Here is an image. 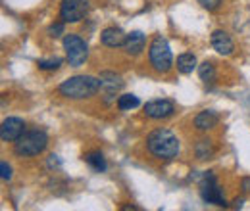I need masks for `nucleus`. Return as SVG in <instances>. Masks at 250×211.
Segmentation results:
<instances>
[{
  "label": "nucleus",
  "instance_id": "obj_20",
  "mask_svg": "<svg viewBox=\"0 0 250 211\" xmlns=\"http://www.w3.org/2000/svg\"><path fill=\"white\" fill-rule=\"evenodd\" d=\"M63 63L62 58H50V60H39L37 61V65L41 67V69H44V71H56V69H60V65Z\"/></svg>",
  "mask_w": 250,
  "mask_h": 211
},
{
  "label": "nucleus",
  "instance_id": "obj_16",
  "mask_svg": "<svg viewBox=\"0 0 250 211\" xmlns=\"http://www.w3.org/2000/svg\"><path fill=\"white\" fill-rule=\"evenodd\" d=\"M85 161L93 167L96 173H104L108 169V163H106V157L102 155V152H89V153H85Z\"/></svg>",
  "mask_w": 250,
  "mask_h": 211
},
{
  "label": "nucleus",
  "instance_id": "obj_5",
  "mask_svg": "<svg viewBox=\"0 0 250 211\" xmlns=\"http://www.w3.org/2000/svg\"><path fill=\"white\" fill-rule=\"evenodd\" d=\"M63 50H65V60L71 67H79L83 65L87 58H89V46L87 42L75 35V33H69L63 37Z\"/></svg>",
  "mask_w": 250,
  "mask_h": 211
},
{
  "label": "nucleus",
  "instance_id": "obj_18",
  "mask_svg": "<svg viewBox=\"0 0 250 211\" xmlns=\"http://www.w3.org/2000/svg\"><path fill=\"white\" fill-rule=\"evenodd\" d=\"M139 106H141V100H139V96H135V94H122V96H118V108H120L122 112L135 110V108H139Z\"/></svg>",
  "mask_w": 250,
  "mask_h": 211
},
{
  "label": "nucleus",
  "instance_id": "obj_9",
  "mask_svg": "<svg viewBox=\"0 0 250 211\" xmlns=\"http://www.w3.org/2000/svg\"><path fill=\"white\" fill-rule=\"evenodd\" d=\"M173 112L175 106L169 100H150L145 104V114L150 119H167L173 115Z\"/></svg>",
  "mask_w": 250,
  "mask_h": 211
},
{
  "label": "nucleus",
  "instance_id": "obj_15",
  "mask_svg": "<svg viewBox=\"0 0 250 211\" xmlns=\"http://www.w3.org/2000/svg\"><path fill=\"white\" fill-rule=\"evenodd\" d=\"M214 142L210 140V138H200L196 144H194V155H196V159H210L212 155H214Z\"/></svg>",
  "mask_w": 250,
  "mask_h": 211
},
{
  "label": "nucleus",
  "instance_id": "obj_21",
  "mask_svg": "<svg viewBox=\"0 0 250 211\" xmlns=\"http://www.w3.org/2000/svg\"><path fill=\"white\" fill-rule=\"evenodd\" d=\"M48 35H50L52 38H58V37L65 35V33H63V21H60V23H52V25L48 27Z\"/></svg>",
  "mask_w": 250,
  "mask_h": 211
},
{
  "label": "nucleus",
  "instance_id": "obj_19",
  "mask_svg": "<svg viewBox=\"0 0 250 211\" xmlns=\"http://www.w3.org/2000/svg\"><path fill=\"white\" fill-rule=\"evenodd\" d=\"M198 75H200V81L204 83H212L216 81V67L212 61H204L198 65Z\"/></svg>",
  "mask_w": 250,
  "mask_h": 211
},
{
  "label": "nucleus",
  "instance_id": "obj_12",
  "mask_svg": "<svg viewBox=\"0 0 250 211\" xmlns=\"http://www.w3.org/2000/svg\"><path fill=\"white\" fill-rule=\"evenodd\" d=\"M200 198L206 202V204H214L219 208H225L227 202L223 198V192L218 186V182H208V184H200Z\"/></svg>",
  "mask_w": 250,
  "mask_h": 211
},
{
  "label": "nucleus",
  "instance_id": "obj_25",
  "mask_svg": "<svg viewBox=\"0 0 250 211\" xmlns=\"http://www.w3.org/2000/svg\"><path fill=\"white\" fill-rule=\"evenodd\" d=\"M243 190L250 192V179H243Z\"/></svg>",
  "mask_w": 250,
  "mask_h": 211
},
{
  "label": "nucleus",
  "instance_id": "obj_13",
  "mask_svg": "<svg viewBox=\"0 0 250 211\" xmlns=\"http://www.w3.org/2000/svg\"><path fill=\"white\" fill-rule=\"evenodd\" d=\"M125 38H127V35L120 27H106V29L100 33V40L108 48H120V46H124Z\"/></svg>",
  "mask_w": 250,
  "mask_h": 211
},
{
  "label": "nucleus",
  "instance_id": "obj_24",
  "mask_svg": "<svg viewBox=\"0 0 250 211\" xmlns=\"http://www.w3.org/2000/svg\"><path fill=\"white\" fill-rule=\"evenodd\" d=\"M60 165H62V161L58 159V155H56V153H50V155H48V167H50V169H58Z\"/></svg>",
  "mask_w": 250,
  "mask_h": 211
},
{
  "label": "nucleus",
  "instance_id": "obj_11",
  "mask_svg": "<svg viewBox=\"0 0 250 211\" xmlns=\"http://www.w3.org/2000/svg\"><path fill=\"white\" fill-rule=\"evenodd\" d=\"M210 42H212V46H214V50L221 54V56H231L233 52H235V42H233V38L225 33V31H214L212 33V37H210Z\"/></svg>",
  "mask_w": 250,
  "mask_h": 211
},
{
  "label": "nucleus",
  "instance_id": "obj_3",
  "mask_svg": "<svg viewBox=\"0 0 250 211\" xmlns=\"http://www.w3.org/2000/svg\"><path fill=\"white\" fill-rule=\"evenodd\" d=\"M48 146V134L41 129L25 131L16 142H14V153L21 157H33Z\"/></svg>",
  "mask_w": 250,
  "mask_h": 211
},
{
  "label": "nucleus",
  "instance_id": "obj_1",
  "mask_svg": "<svg viewBox=\"0 0 250 211\" xmlns=\"http://www.w3.org/2000/svg\"><path fill=\"white\" fill-rule=\"evenodd\" d=\"M148 152L164 161H169L179 155V138L169 129H156L146 136Z\"/></svg>",
  "mask_w": 250,
  "mask_h": 211
},
{
  "label": "nucleus",
  "instance_id": "obj_22",
  "mask_svg": "<svg viewBox=\"0 0 250 211\" xmlns=\"http://www.w3.org/2000/svg\"><path fill=\"white\" fill-rule=\"evenodd\" d=\"M198 4H200L204 10H208V12H214V10H218V8H219L221 0H198Z\"/></svg>",
  "mask_w": 250,
  "mask_h": 211
},
{
  "label": "nucleus",
  "instance_id": "obj_7",
  "mask_svg": "<svg viewBox=\"0 0 250 211\" xmlns=\"http://www.w3.org/2000/svg\"><path fill=\"white\" fill-rule=\"evenodd\" d=\"M98 79H100V94H102L104 104H112L116 100L118 92L122 91V87H124L122 77L112 73V71H102Z\"/></svg>",
  "mask_w": 250,
  "mask_h": 211
},
{
  "label": "nucleus",
  "instance_id": "obj_14",
  "mask_svg": "<svg viewBox=\"0 0 250 211\" xmlns=\"http://www.w3.org/2000/svg\"><path fill=\"white\" fill-rule=\"evenodd\" d=\"M218 121H219V115L214 110H204V112H200L194 117V127L198 131H210V129H214L218 125Z\"/></svg>",
  "mask_w": 250,
  "mask_h": 211
},
{
  "label": "nucleus",
  "instance_id": "obj_23",
  "mask_svg": "<svg viewBox=\"0 0 250 211\" xmlns=\"http://www.w3.org/2000/svg\"><path fill=\"white\" fill-rule=\"evenodd\" d=\"M0 177H2V181H10L12 179V167L8 165V161L0 163Z\"/></svg>",
  "mask_w": 250,
  "mask_h": 211
},
{
  "label": "nucleus",
  "instance_id": "obj_6",
  "mask_svg": "<svg viewBox=\"0 0 250 211\" xmlns=\"http://www.w3.org/2000/svg\"><path fill=\"white\" fill-rule=\"evenodd\" d=\"M89 12V0H62L60 2V19L63 23H77Z\"/></svg>",
  "mask_w": 250,
  "mask_h": 211
},
{
  "label": "nucleus",
  "instance_id": "obj_10",
  "mask_svg": "<svg viewBox=\"0 0 250 211\" xmlns=\"http://www.w3.org/2000/svg\"><path fill=\"white\" fill-rule=\"evenodd\" d=\"M145 46H146V35L141 33V31H131V33L127 35V38H125L124 50L127 56L137 58V56L143 54Z\"/></svg>",
  "mask_w": 250,
  "mask_h": 211
},
{
  "label": "nucleus",
  "instance_id": "obj_26",
  "mask_svg": "<svg viewBox=\"0 0 250 211\" xmlns=\"http://www.w3.org/2000/svg\"><path fill=\"white\" fill-rule=\"evenodd\" d=\"M243 206V200H235V208H241Z\"/></svg>",
  "mask_w": 250,
  "mask_h": 211
},
{
  "label": "nucleus",
  "instance_id": "obj_8",
  "mask_svg": "<svg viewBox=\"0 0 250 211\" xmlns=\"http://www.w3.org/2000/svg\"><path fill=\"white\" fill-rule=\"evenodd\" d=\"M25 133V121L21 117H6L0 127V138L2 142H16Z\"/></svg>",
  "mask_w": 250,
  "mask_h": 211
},
{
  "label": "nucleus",
  "instance_id": "obj_17",
  "mask_svg": "<svg viewBox=\"0 0 250 211\" xmlns=\"http://www.w3.org/2000/svg\"><path fill=\"white\" fill-rule=\"evenodd\" d=\"M196 69V56L190 54V52H185L177 58V71L183 73V75H188Z\"/></svg>",
  "mask_w": 250,
  "mask_h": 211
},
{
  "label": "nucleus",
  "instance_id": "obj_4",
  "mask_svg": "<svg viewBox=\"0 0 250 211\" xmlns=\"http://www.w3.org/2000/svg\"><path fill=\"white\" fill-rule=\"evenodd\" d=\"M148 60L152 69L158 73H167L173 67V54L169 48V42L166 37L156 35L148 46Z\"/></svg>",
  "mask_w": 250,
  "mask_h": 211
},
{
  "label": "nucleus",
  "instance_id": "obj_2",
  "mask_svg": "<svg viewBox=\"0 0 250 211\" xmlns=\"http://www.w3.org/2000/svg\"><path fill=\"white\" fill-rule=\"evenodd\" d=\"M98 91H100V79L93 77V75H73L58 87V92L63 98H69V100L91 98Z\"/></svg>",
  "mask_w": 250,
  "mask_h": 211
}]
</instances>
